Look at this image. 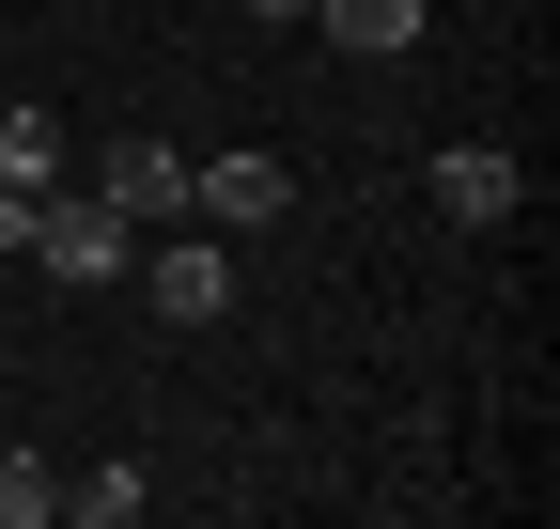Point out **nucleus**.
<instances>
[{
    "instance_id": "7",
    "label": "nucleus",
    "mask_w": 560,
    "mask_h": 529,
    "mask_svg": "<svg viewBox=\"0 0 560 529\" xmlns=\"http://www.w3.org/2000/svg\"><path fill=\"white\" fill-rule=\"evenodd\" d=\"M0 187H32V203L62 187V125L47 109H0Z\"/></svg>"
},
{
    "instance_id": "2",
    "label": "nucleus",
    "mask_w": 560,
    "mask_h": 529,
    "mask_svg": "<svg viewBox=\"0 0 560 529\" xmlns=\"http://www.w3.org/2000/svg\"><path fill=\"white\" fill-rule=\"evenodd\" d=\"M140 264V296H156V327H219L234 311V249L219 234H156V249H125Z\"/></svg>"
},
{
    "instance_id": "3",
    "label": "nucleus",
    "mask_w": 560,
    "mask_h": 529,
    "mask_svg": "<svg viewBox=\"0 0 560 529\" xmlns=\"http://www.w3.org/2000/svg\"><path fill=\"white\" fill-rule=\"evenodd\" d=\"M94 203H109L125 234H172V219H187V156L140 125V141H109V156H94Z\"/></svg>"
},
{
    "instance_id": "9",
    "label": "nucleus",
    "mask_w": 560,
    "mask_h": 529,
    "mask_svg": "<svg viewBox=\"0 0 560 529\" xmlns=\"http://www.w3.org/2000/svg\"><path fill=\"white\" fill-rule=\"evenodd\" d=\"M234 16H265V32H280V16H312V0H234Z\"/></svg>"
},
{
    "instance_id": "6",
    "label": "nucleus",
    "mask_w": 560,
    "mask_h": 529,
    "mask_svg": "<svg viewBox=\"0 0 560 529\" xmlns=\"http://www.w3.org/2000/svg\"><path fill=\"white\" fill-rule=\"evenodd\" d=\"M140 498H156V468H140V451H109V468H79V483H62V514H79V529H125Z\"/></svg>"
},
{
    "instance_id": "5",
    "label": "nucleus",
    "mask_w": 560,
    "mask_h": 529,
    "mask_svg": "<svg viewBox=\"0 0 560 529\" xmlns=\"http://www.w3.org/2000/svg\"><path fill=\"white\" fill-rule=\"evenodd\" d=\"M312 32H327L342 62H405V47H420V0H312Z\"/></svg>"
},
{
    "instance_id": "8",
    "label": "nucleus",
    "mask_w": 560,
    "mask_h": 529,
    "mask_svg": "<svg viewBox=\"0 0 560 529\" xmlns=\"http://www.w3.org/2000/svg\"><path fill=\"white\" fill-rule=\"evenodd\" d=\"M47 514H62V483L32 468V451H0V529H47Z\"/></svg>"
},
{
    "instance_id": "1",
    "label": "nucleus",
    "mask_w": 560,
    "mask_h": 529,
    "mask_svg": "<svg viewBox=\"0 0 560 529\" xmlns=\"http://www.w3.org/2000/svg\"><path fill=\"white\" fill-rule=\"evenodd\" d=\"M125 249H140V234H125V219L94 203V187H47V203H32V234H16V264H47L62 296H94V281H125Z\"/></svg>"
},
{
    "instance_id": "4",
    "label": "nucleus",
    "mask_w": 560,
    "mask_h": 529,
    "mask_svg": "<svg viewBox=\"0 0 560 529\" xmlns=\"http://www.w3.org/2000/svg\"><path fill=\"white\" fill-rule=\"evenodd\" d=\"M514 203H529V172H514L499 141H452V156H436V219H452V234H499Z\"/></svg>"
}]
</instances>
